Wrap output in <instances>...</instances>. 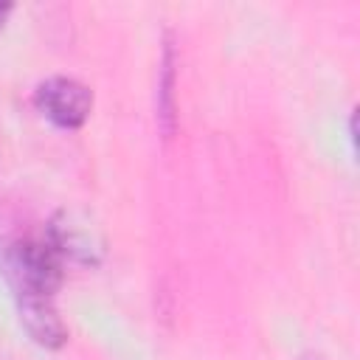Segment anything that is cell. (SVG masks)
Returning <instances> with one entry per match:
<instances>
[{"label":"cell","instance_id":"3957f363","mask_svg":"<svg viewBox=\"0 0 360 360\" xmlns=\"http://www.w3.org/2000/svg\"><path fill=\"white\" fill-rule=\"evenodd\" d=\"M17 307H20V321L25 332L45 349H59L68 340V326L56 312L53 295L42 292H22L17 290Z\"/></svg>","mask_w":360,"mask_h":360},{"label":"cell","instance_id":"6da1fadb","mask_svg":"<svg viewBox=\"0 0 360 360\" xmlns=\"http://www.w3.org/2000/svg\"><path fill=\"white\" fill-rule=\"evenodd\" d=\"M14 290L53 295L62 284V256L48 239H25L11 248L8 259Z\"/></svg>","mask_w":360,"mask_h":360},{"label":"cell","instance_id":"5b68a950","mask_svg":"<svg viewBox=\"0 0 360 360\" xmlns=\"http://www.w3.org/2000/svg\"><path fill=\"white\" fill-rule=\"evenodd\" d=\"M8 11H11V6H8V3H0V25L6 22V17H8Z\"/></svg>","mask_w":360,"mask_h":360},{"label":"cell","instance_id":"8992f818","mask_svg":"<svg viewBox=\"0 0 360 360\" xmlns=\"http://www.w3.org/2000/svg\"><path fill=\"white\" fill-rule=\"evenodd\" d=\"M304 360H318V357H304Z\"/></svg>","mask_w":360,"mask_h":360},{"label":"cell","instance_id":"7a4b0ae2","mask_svg":"<svg viewBox=\"0 0 360 360\" xmlns=\"http://www.w3.org/2000/svg\"><path fill=\"white\" fill-rule=\"evenodd\" d=\"M34 104L56 127L76 129V127H82L87 121V115L93 110V93L79 79L51 76V79H45V82L37 84Z\"/></svg>","mask_w":360,"mask_h":360},{"label":"cell","instance_id":"277c9868","mask_svg":"<svg viewBox=\"0 0 360 360\" xmlns=\"http://www.w3.org/2000/svg\"><path fill=\"white\" fill-rule=\"evenodd\" d=\"M174 48L166 42L163 62H160V84H158V121L163 127V135H172L174 127Z\"/></svg>","mask_w":360,"mask_h":360}]
</instances>
